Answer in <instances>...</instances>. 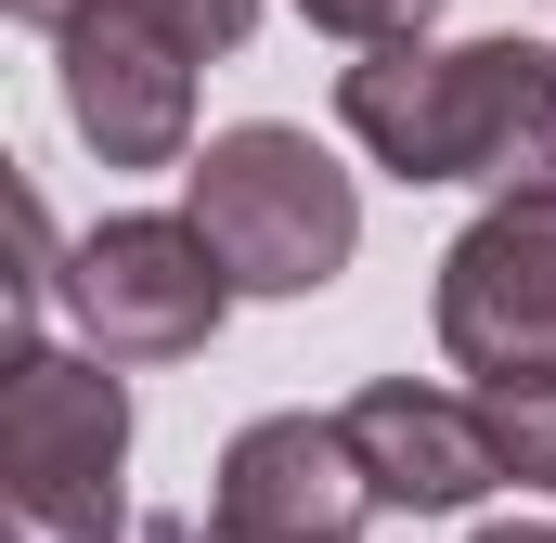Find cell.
<instances>
[{"label":"cell","mask_w":556,"mask_h":543,"mask_svg":"<svg viewBox=\"0 0 556 543\" xmlns=\"http://www.w3.org/2000/svg\"><path fill=\"white\" fill-rule=\"evenodd\" d=\"M337 130L389 181H544L556 168V52L544 39H376L337 65Z\"/></svg>","instance_id":"obj_1"},{"label":"cell","mask_w":556,"mask_h":543,"mask_svg":"<svg viewBox=\"0 0 556 543\" xmlns=\"http://www.w3.org/2000/svg\"><path fill=\"white\" fill-rule=\"evenodd\" d=\"M0 531L117 543L130 531V389L104 350H13L0 376Z\"/></svg>","instance_id":"obj_2"},{"label":"cell","mask_w":556,"mask_h":543,"mask_svg":"<svg viewBox=\"0 0 556 543\" xmlns=\"http://www.w3.org/2000/svg\"><path fill=\"white\" fill-rule=\"evenodd\" d=\"M194 220H207V247L233 260L247 298H311V285H337L350 247H363L350 168L311 130H285V117H247V130H220L194 155Z\"/></svg>","instance_id":"obj_3"},{"label":"cell","mask_w":556,"mask_h":543,"mask_svg":"<svg viewBox=\"0 0 556 543\" xmlns=\"http://www.w3.org/2000/svg\"><path fill=\"white\" fill-rule=\"evenodd\" d=\"M233 298L247 285L207 247L194 207H117V220H91L65 247V311H78V337L104 363H194Z\"/></svg>","instance_id":"obj_4"},{"label":"cell","mask_w":556,"mask_h":543,"mask_svg":"<svg viewBox=\"0 0 556 543\" xmlns=\"http://www.w3.org/2000/svg\"><path fill=\"white\" fill-rule=\"evenodd\" d=\"M440 350L453 376H531L556 363V168L505 181L453 247H440Z\"/></svg>","instance_id":"obj_5"},{"label":"cell","mask_w":556,"mask_h":543,"mask_svg":"<svg viewBox=\"0 0 556 543\" xmlns=\"http://www.w3.org/2000/svg\"><path fill=\"white\" fill-rule=\"evenodd\" d=\"M194 39L142 0H91L65 39H52V78H65V117L104 168H194Z\"/></svg>","instance_id":"obj_6"},{"label":"cell","mask_w":556,"mask_h":543,"mask_svg":"<svg viewBox=\"0 0 556 543\" xmlns=\"http://www.w3.org/2000/svg\"><path fill=\"white\" fill-rule=\"evenodd\" d=\"M376 518V466L350 440V414H260L220 453V531L233 543H363Z\"/></svg>","instance_id":"obj_7"},{"label":"cell","mask_w":556,"mask_h":543,"mask_svg":"<svg viewBox=\"0 0 556 543\" xmlns=\"http://www.w3.org/2000/svg\"><path fill=\"white\" fill-rule=\"evenodd\" d=\"M350 440H363V466H376V505H402V518H466V505L505 479L492 402L427 389V376H376V389L350 402Z\"/></svg>","instance_id":"obj_8"},{"label":"cell","mask_w":556,"mask_h":543,"mask_svg":"<svg viewBox=\"0 0 556 543\" xmlns=\"http://www.w3.org/2000/svg\"><path fill=\"white\" fill-rule=\"evenodd\" d=\"M479 402H492V440H505V479L556 492V363H531V376H492Z\"/></svg>","instance_id":"obj_9"},{"label":"cell","mask_w":556,"mask_h":543,"mask_svg":"<svg viewBox=\"0 0 556 543\" xmlns=\"http://www.w3.org/2000/svg\"><path fill=\"white\" fill-rule=\"evenodd\" d=\"M324 39H350V52H376V39H427V13L440 0H298Z\"/></svg>","instance_id":"obj_10"},{"label":"cell","mask_w":556,"mask_h":543,"mask_svg":"<svg viewBox=\"0 0 556 543\" xmlns=\"http://www.w3.org/2000/svg\"><path fill=\"white\" fill-rule=\"evenodd\" d=\"M142 13H168L194 52H247V26H260V0H142Z\"/></svg>","instance_id":"obj_11"},{"label":"cell","mask_w":556,"mask_h":543,"mask_svg":"<svg viewBox=\"0 0 556 543\" xmlns=\"http://www.w3.org/2000/svg\"><path fill=\"white\" fill-rule=\"evenodd\" d=\"M130 543H233V531H220V518H142Z\"/></svg>","instance_id":"obj_12"},{"label":"cell","mask_w":556,"mask_h":543,"mask_svg":"<svg viewBox=\"0 0 556 543\" xmlns=\"http://www.w3.org/2000/svg\"><path fill=\"white\" fill-rule=\"evenodd\" d=\"M0 13H13V26H52V39H65V26H78L91 0H0Z\"/></svg>","instance_id":"obj_13"},{"label":"cell","mask_w":556,"mask_h":543,"mask_svg":"<svg viewBox=\"0 0 556 543\" xmlns=\"http://www.w3.org/2000/svg\"><path fill=\"white\" fill-rule=\"evenodd\" d=\"M479 543H556V518H531V531H518V518H505V531H479Z\"/></svg>","instance_id":"obj_14"}]
</instances>
